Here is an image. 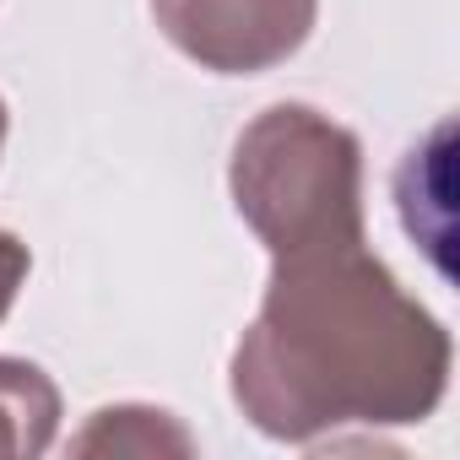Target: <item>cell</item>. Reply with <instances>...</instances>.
I'll list each match as a JSON object with an SVG mask.
<instances>
[{
    "label": "cell",
    "instance_id": "1",
    "mask_svg": "<svg viewBox=\"0 0 460 460\" xmlns=\"http://www.w3.org/2000/svg\"><path fill=\"white\" fill-rule=\"evenodd\" d=\"M449 368L444 320L363 239L271 261L227 390L266 438L314 444L341 428L428 422L449 395Z\"/></svg>",
    "mask_w": 460,
    "mask_h": 460
},
{
    "label": "cell",
    "instance_id": "3",
    "mask_svg": "<svg viewBox=\"0 0 460 460\" xmlns=\"http://www.w3.org/2000/svg\"><path fill=\"white\" fill-rule=\"evenodd\" d=\"M320 17V0H152L163 39L211 76H261L293 60Z\"/></svg>",
    "mask_w": 460,
    "mask_h": 460
},
{
    "label": "cell",
    "instance_id": "5",
    "mask_svg": "<svg viewBox=\"0 0 460 460\" xmlns=\"http://www.w3.org/2000/svg\"><path fill=\"white\" fill-rule=\"evenodd\" d=\"M76 455H190L195 438L163 406H103L71 444Z\"/></svg>",
    "mask_w": 460,
    "mask_h": 460
},
{
    "label": "cell",
    "instance_id": "7",
    "mask_svg": "<svg viewBox=\"0 0 460 460\" xmlns=\"http://www.w3.org/2000/svg\"><path fill=\"white\" fill-rule=\"evenodd\" d=\"M6 130H12V109H6V98H0V152H6Z\"/></svg>",
    "mask_w": 460,
    "mask_h": 460
},
{
    "label": "cell",
    "instance_id": "2",
    "mask_svg": "<svg viewBox=\"0 0 460 460\" xmlns=\"http://www.w3.org/2000/svg\"><path fill=\"white\" fill-rule=\"evenodd\" d=\"M244 227L282 255L363 244V141L309 103H271L244 125L227 163Z\"/></svg>",
    "mask_w": 460,
    "mask_h": 460
},
{
    "label": "cell",
    "instance_id": "6",
    "mask_svg": "<svg viewBox=\"0 0 460 460\" xmlns=\"http://www.w3.org/2000/svg\"><path fill=\"white\" fill-rule=\"evenodd\" d=\"M28 271H33L28 244L12 234V227H0V325H6V314L17 309V293L28 288Z\"/></svg>",
    "mask_w": 460,
    "mask_h": 460
},
{
    "label": "cell",
    "instance_id": "4",
    "mask_svg": "<svg viewBox=\"0 0 460 460\" xmlns=\"http://www.w3.org/2000/svg\"><path fill=\"white\" fill-rule=\"evenodd\" d=\"M60 433V390L28 358H0V455H44Z\"/></svg>",
    "mask_w": 460,
    "mask_h": 460
}]
</instances>
